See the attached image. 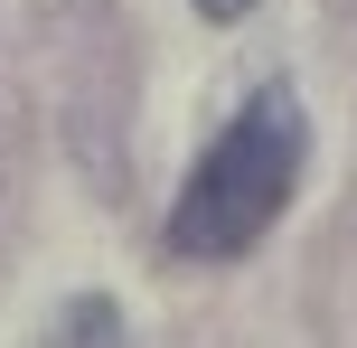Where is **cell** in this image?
<instances>
[{
	"label": "cell",
	"mask_w": 357,
	"mask_h": 348,
	"mask_svg": "<svg viewBox=\"0 0 357 348\" xmlns=\"http://www.w3.org/2000/svg\"><path fill=\"white\" fill-rule=\"evenodd\" d=\"M254 0H197V19H245Z\"/></svg>",
	"instance_id": "3"
},
{
	"label": "cell",
	"mask_w": 357,
	"mask_h": 348,
	"mask_svg": "<svg viewBox=\"0 0 357 348\" xmlns=\"http://www.w3.org/2000/svg\"><path fill=\"white\" fill-rule=\"evenodd\" d=\"M301 160H310L301 104H291L282 85H264L207 151H197L188 188H178V207H169V255H188V264H226V255H245V245L291 207Z\"/></svg>",
	"instance_id": "1"
},
{
	"label": "cell",
	"mask_w": 357,
	"mask_h": 348,
	"mask_svg": "<svg viewBox=\"0 0 357 348\" xmlns=\"http://www.w3.org/2000/svg\"><path fill=\"white\" fill-rule=\"evenodd\" d=\"M47 348H123V311H113V301H75Z\"/></svg>",
	"instance_id": "2"
}]
</instances>
